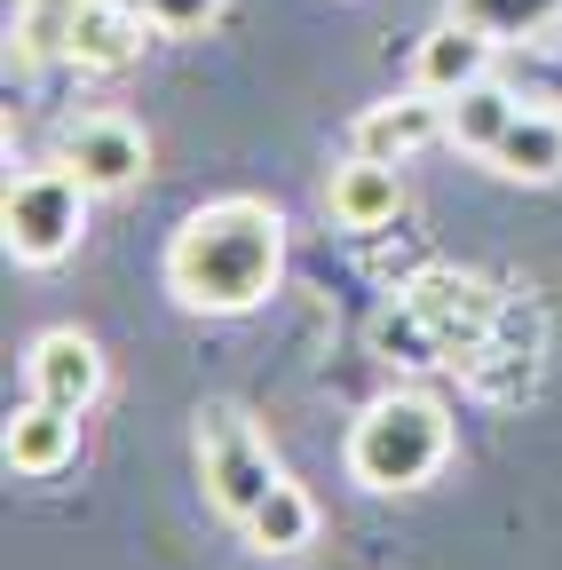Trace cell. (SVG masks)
<instances>
[{
	"mask_svg": "<svg viewBox=\"0 0 562 570\" xmlns=\"http://www.w3.org/2000/svg\"><path fill=\"white\" fill-rule=\"evenodd\" d=\"M286 277V214L269 198H215L167 238V294L198 317H246Z\"/></svg>",
	"mask_w": 562,
	"mask_h": 570,
	"instance_id": "obj_1",
	"label": "cell"
},
{
	"mask_svg": "<svg viewBox=\"0 0 562 570\" xmlns=\"http://www.w3.org/2000/svg\"><path fill=\"white\" fill-rule=\"evenodd\" d=\"M452 460V412L420 389H388L348 428V475L365 491H420Z\"/></svg>",
	"mask_w": 562,
	"mask_h": 570,
	"instance_id": "obj_2",
	"label": "cell"
},
{
	"mask_svg": "<svg viewBox=\"0 0 562 570\" xmlns=\"http://www.w3.org/2000/svg\"><path fill=\"white\" fill-rule=\"evenodd\" d=\"M198 475H206V499H215V515L246 523L262 499L286 483V468H277L269 436L238 412V404H206L198 412Z\"/></svg>",
	"mask_w": 562,
	"mask_h": 570,
	"instance_id": "obj_3",
	"label": "cell"
},
{
	"mask_svg": "<svg viewBox=\"0 0 562 570\" xmlns=\"http://www.w3.org/2000/svg\"><path fill=\"white\" fill-rule=\"evenodd\" d=\"M88 183L72 175V167H32V175H17L9 183V198H0V230H9V254L24 262V269H48V262H63L80 246V230H88Z\"/></svg>",
	"mask_w": 562,
	"mask_h": 570,
	"instance_id": "obj_4",
	"label": "cell"
},
{
	"mask_svg": "<svg viewBox=\"0 0 562 570\" xmlns=\"http://www.w3.org/2000/svg\"><path fill=\"white\" fill-rule=\"evenodd\" d=\"M56 167H72L88 190H127L151 167V135L135 119H119V111H80L56 135Z\"/></svg>",
	"mask_w": 562,
	"mask_h": 570,
	"instance_id": "obj_5",
	"label": "cell"
},
{
	"mask_svg": "<svg viewBox=\"0 0 562 570\" xmlns=\"http://www.w3.org/2000/svg\"><path fill=\"white\" fill-rule=\"evenodd\" d=\"M151 48V17L135 0H80L72 24H63V63L88 71V80H111L135 56Z\"/></svg>",
	"mask_w": 562,
	"mask_h": 570,
	"instance_id": "obj_6",
	"label": "cell"
},
{
	"mask_svg": "<svg viewBox=\"0 0 562 570\" xmlns=\"http://www.w3.org/2000/svg\"><path fill=\"white\" fill-rule=\"evenodd\" d=\"M24 373H32V396H48V404H63V412H88V404L103 396V348H96L88 333H72V325H56V333L32 341Z\"/></svg>",
	"mask_w": 562,
	"mask_h": 570,
	"instance_id": "obj_7",
	"label": "cell"
},
{
	"mask_svg": "<svg viewBox=\"0 0 562 570\" xmlns=\"http://www.w3.org/2000/svg\"><path fill=\"white\" fill-rule=\"evenodd\" d=\"M325 214L341 230H388L396 214H404V175L396 159H365V151H348L325 183Z\"/></svg>",
	"mask_w": 562,
	"mask_h": 570,
	"instance_id": "obj_8",
	"label": "cell"
},
{
	"mask_svg": "<svg viewBox=\"0 0 562 570\" xmlns=\"http://www.w3.org/2000/svg\"><path fill=\"white\" fill-rule=\"evenodd\" d=\"M491 40L483 24H467V17H444L428 40H420V63H412V80L428 88V96H460V88H475V80H491Z\"/></svg>",
	"mask_w": 562,
	"mask_h": 570,
	"instance_id": "obj_9",
	"label": "cell"
},
{
	"mask_svg": "<svg viewBox=\"0 0 562 570\" xmlns=\"http://www.w3.org/2000/svg\"><path fill=\"white\" fill-rule=\"evenodd\" d=\"M436 135H452V104L428 96V88H412V96L373 104L357 119V151L365 159H404V151H420V142H436Z\"/></svg>",
	"mask_w": 562,
	"mask_h": 570,
	"instance_id": "obj_10",
	"label": "cell"
},
{
	"mask_svg": "<svg viewBox=\"0 0 562 570\" xmlns=\"http://www.w3.org/2000/svg\"><path fill=\"white\" fill-rule=\"evenodd\" d=\"M72 420H80V412H63V404H48V396L17 404V412H9V468H17V475L72 468V452H80V428H72Z\"/></svg>",
	"mask_w": 562,
	"mask_h": 570,
	"instance_id": "obj_11",
	"label": "cell"
},
{
	"mask_svg": "<svg viewBox=\"0 0 562 570\" xmlns=\"http://www.w3.org/2000/svg\"><path fill=\"white\" fill-rule=\"evenodd\" d=\"M491 167L507 183H562V111L554 104H523L515 127L491 142Z\"/></svg>",
	"mask_w": 562,
	"mask_h": 570,
	"instance_id": "obj_12",
	"label": "cell"
},
{
	"mask_svg": "<svg viewBox=\"0 0 562 570\" xmlns=\"http://www.w3.org/2000/svg\"><path fill=\"white\" fill-rule=\"evenodd\" d=\"M238 531H246L262 554H302V547L317 539V499H309L302 483H277V491L262 499V508H254Z\"/></svg>",
	"mask_w": 562,
	"mask_h": 570,
	"instance_id": "obj_13",
	"label": "cell"
},
{
	"mask_svg": "<svg viewBox=\"0 0 562 570\" xmlns=\"http://www.w3.org/2000/svg\"><path fill=\"white\" fill-rule=\"evenodd\" d=\"M515 111H523V96H507L500 80H475V88L452 96V142H460V151H483V159H491V142L515 127Z\"/></svg>",
	"mask_w": 562,
	"mask_h": 570,
	"instance_id": "obj_14",
	"label": "cell"
},
{
	"mask_svg": "<svg viewBox=\"0 0 562 570\" xmlns=\"http://www.w3.org/2000/svg\"><path fill=\"white\" fill-rule=\"evenodd\" d=\"M554 9H562V0H460L452 17H467V24H483L491 40H500V32H531V24H546Z\"/></svg>",
	"mask_w": 562,
	"mask_h": 570,
	"instance_id": "obj_15",
	"label": "cell"
},
{
	"mask_svg": "<svg viewBox=\"0 0 562 570\" xmlns=\"http://www.w3.org/2000/svg\"><path fill=\"white\" fill-rule=\"evenodd\" d=\"M135 9L151 17V32H167V40H183V32H206L223 17V0H135Z\"/></svg>",
	"mask_w": 562,
	"mask_h": 570,
	"instance_id": "obj_16",
	"label": "cell"
}]
</instances>
